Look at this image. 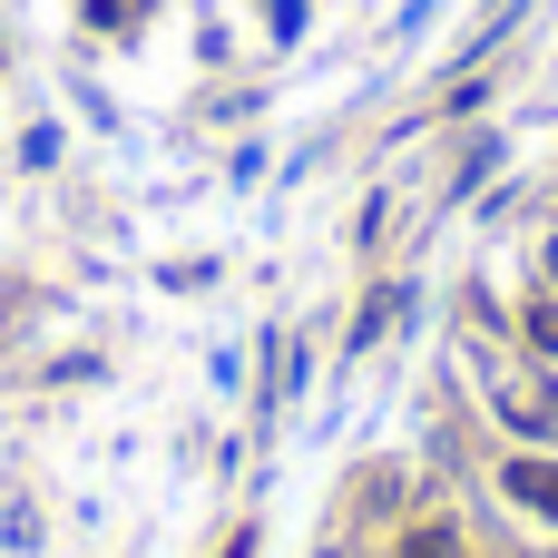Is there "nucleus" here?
Here are the masks:
<instances>
[{"mask_svg": "<svg viewBox=\"0 0 558 558\" xmlns=\"http://www.w3.org/2000/svg\"><path fill=\"white\" fill-rule=\"evenodd\" d=\"M490 490H500V500H510L520 520L558 530V451H520V441H510V451L490 461Z\"/></svg>", "mask_w": 558, "mask_h": 558, "instance_id": "1", "label": "nucleus"}, {"mask_svg": "<svg viewBox=\"0 0 558 558\" xmlns=\"http://www.w3.org/2000/svg\"><path fill=\"white\" fill-rule=\"evenodd\" d=\"M500 333H510V353H520V363L558 373V294H549V284H520V294H510V314H500Z\"/></svg>", "mask_w": 558, "mask_h": 558, "instance_id": "2", "label": "nucleus"}, {"mask_svg": "<svg viewBox=\"0 0 558 558\" xmlns=\"http://www.w3.org/2000/svg\"><path fill=\"white\" fill-rule=\"evenodd\" d=\"M412 304H422V294H412V275H392V284H373V294L353 304V324H343V353H373L383 333H402V324H412Z\"/></svg>", "mask_w": 558, "mask_h": 558, "instance_id": "3", "label": "nucleus"}, {"mask_svg": "<svg viewBox=\"0 0 558 558\" xmlns=\"http://www.w3.org/2000/svg\"><path fill=\"white\" fill-rule=\"evenodd\" d=\"M383 558H471V530L441 520V510H422V520H402V530L383 539Z\"/></svg>", "mask_w": 558, "mask_h": 558, "instance_id": "4", "label": "nucleus"}, {"mask_svg": "<svg viewBox=\"0 0 558 558\" xmlns=\"http://www.w3.org/2000/svg\"><path fill=\"white\" fill-rule=\"evenodd\" d=\"M490 167H500V137H490V128H481V137H471V147H461V167H451V177H441V206H471V196H481V186H490Z\"/></svg>", "mask_w": 558, "mask_h": 558, "instance_id": "5", "label": "nucleus"}, {"mask_svg": "<svg viewBox=\"0 0 558 558\" xmlns=\"http://www.w3.org/2000/svg\"><path fill=\"white\" fill-rule=\"evenodd\" d=\"M481 108H490V78H481V69H451V88H441L422 118H402V128H432V118H481Z\"/></svg>", "mask_w": 558, "mask_h": 558, "instance_id": "6", "label": "nucleus"}, {"mask_svg": "<svg viewBox=\"0 0 558 558\" xmlns=\"http://www.w3.org/2000/svg\"><path fill=\"white\" fill-rule=\"evenodd\" d=\"M147 10H157V0H78V29H88V39H137Z\"/></svg>", "mask_w": 558, "mask_h": 558, "instance_id": "7", "label": "nucleus"}, {"mask_svg": "<svg viewBox=\"0 0 558 558\" xmlns=\"http://www.w3.org/2000/svg\"><path fill=\"white\" fill-rule=\"evenodd\" d=\"M392 216H402V196H392V186H373V196L353 206V255H383V226H392Z\"/></svg>", "mask_w": 558, "mask_h": 558, "instance_id": "8", "label": "nucleus"}, {"mask_svg": "<svg viewBox=\"0 0 558 558\" xmlns=\"http://www.w3.org/2000/svg\"><path fill=\"white\" fill-rule=\"evenodd\" d=\"M59 147H69V137H59L49 118H39V128H20V167H29V177H49V167H59Z\"/></svg>", "mask_w": 558, "mask_h": 558, "instance_id": "9", "label": "nucleus"}, {"mask_svg": "<svg viewBox=\"0 0 558 558\" xmlns=\"http://www.w3.org/2000/svg\"><path fill=\"white\" fill-rule=\"evenodd\" d=\"M530 284H549V294H558V216L539 226V245H530Z\"/></svg>", "mask_w": 558, "mask_h": 558, "instance_id": "10", "label": "nucleus"}, {"mask_svg": "<svg viewBox=\"0 0 558 558\" xmlns=\"http://www.w3.org/2000/svg\"><path fill=\"white\" fill-rule=\"evenodd\" d=\"M304 10H314V0H265V29H275V39H304Z\"/></svg>", "mask_w": 558, "mask_h": 558, "instance_id": "11", "label": "nucleus"}, {"mask_svg": "<svg viewBox=\"0 0 558 558\" xmlns=\"http://www.w3.org/2000/svg\"><path fill=\"white\" fill-rule=\"evenodd\" d=\"M216 558H255V530H245V520H235V539H226V549Z\"/></svg>", "mask_w": 558, "mask_h": 558, "instance_id": "12", "label": "nucleus"}]
</instances>
